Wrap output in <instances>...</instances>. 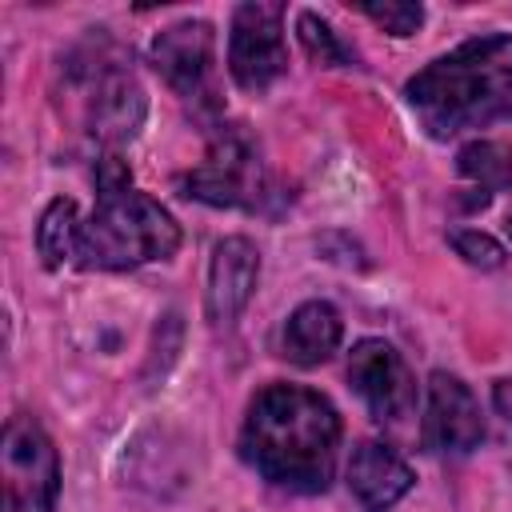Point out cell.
<instances>
[{
	"instance_id": "cell-1",
	"label": "cell",
	"mask_w": 512,
	"mask_h": 512,
	"mask_svg": "<svg viewBox=\"0 0 512 512\" xmlns=\"http://www.w3.org/2000/svg\"><path fill=\"white\" fill-rule=\"evenodd\" d=\"M340 412L304 384H264L244 416V460L288 492H324L336 472Z\"/></svg>"
},
{
	"instance_id": "cell-2",
	"label": "cell",
	"mask_w": 512,
	"mask_h": 512,
	"mask_svg": "<svg viewBox=\"0 0 512 512\" xmlns=\"http://www.w3.org/2000/svg\"><path fill=\"white\" fill-rule=\"evenodd\" d=\"M408 108L436 140L512 120V32L464 40L404 84Z\"/></svg>"
},
{
	"instance_id": "cell-3",
	"label": "cell",
	"mask_w": 512,
	"mask_h": 512,
	"mask_svg": "<svg viewBox=\"0 0 512 512\" xmlns=\"http://www.w3.org/2000/svg\"><path fill=\"white\" fill-rule=\"evenodd\" d=\"M180 248V224L160 200L132 188V172L116 152L96 160V208L80 224V268L124 272L168 260Z\"/></svg>"
},
{
	"instance_id": "cell-4",
	"label": "cell",
	"mask_w": 512,
	"mask_h": 512,
	"mask_svg": "<svg viewBox=\"0 0 512 512\" xmlns=\"http://www.w3.org/2000/svg\"><path fill=\"white\" fill-rule=\"evenodd\" d=\"M180 188H184V196H192L200 204L244 208V212H272V200H280L256 148L232 128H220L212 136L204 164H196L180 180Z\"/></svg>"
},
{
	"instance_id": "cell-5",
	"label": "cell",
	"mask_w": 512,
	"mask_h": 512,
	"mask_svg": "<svg viewBox=\"0 0 512 512\" xmlns=\"http://www.w3.org/2000/svg\"><path fill=\"white\" fill-rule=\"evenodd\" d=\"M0 512H52L60 492V456L48 432L28 416L16 412L0 436Z\"/></svg>"
},
{
	"instance_id": "cell-6",
	"label": "cell",
	"mask_w": 512,
	"mask_h": 512,
	"mask_svg": "<svg viewBox=\"0 0 512 512\" xmlns=\"http://www.w3.org/2000/svg\"><path fill=\"white\" fill-rule=\"evenodd\" d=\"M152 68L160 72V80L184 100L192 104L200 116L220 112L216 100V36L208 20H176L164 32H156L152 48H148Z\"/></svg>"
},
{
	"instance_id": "cell-7",
	"label": "cell",
	"mask_w": 512,
	"mask_h": 512,
	"mask_svg": "<svg viewBox=\"0 0 512 512\" xmlns=\"http://www.w3.org/2000/svg\"><path fill=\"white\" fill-rule=\"evenodd\" d=\"M228 72L244 92H268L288 72L284 8L248 0L232 12L228 28Z\"/></svg>"
},
{
	"instance_id": "cell-8",
	"label": "cell",
	"mask_w": 512,
	"mask_h": 512,
	"mask_svg": "<svg viewBox=\"0 0 512 512\" xmlns=\"http://www.w3.org/2000/svg\"><path fill=\"white\" fill-rule=\"evenodd\" d=\"M80 80H84V124L104 144V152H116L144 124L148 112L144 88L120 64H88Z\"/></svg>"
},
{
	"instance_id": "cell-9",
	"label": "cell",
	"mask_w": 512,
	"mask_h": 512,
	"mask_svg": "<svg viewBox=\"0 0 512 512\" xmlns=\"http://www.w3.org/2000/svg\"><path fill=\"white\" fill-rule=\"evenodd\" d=\"M348 384L380 424H400L416 408V376L408 372L404 356L380 336H368L352 348Z\"/></svg>"
},
{
	"instance_id": "cell-10",
	"label": "cell",
	"mask_w": 512,
	"mask_h": 512,
	"mask_svg": "<svg viewBox=\"0 0 512 512\" xmlns=\"http://www.w3.org/2000/svg\"><path fill=\"white\" fill-rule=\"evenodd\" d=\"M424 448L436 456H464L484 440V412L472 388L452 372H432L420 424Z\"/></svg>"
},
{
	"instance_id": "cell-11",
	"label": "cell",
	"mask_w": 512,
	"mask_h": 512,
	"mask_svg": "<svg viewBox=\"0 0 512 512\" xmlns=\"http://www.w3.org/2000/svg\"><path fill=\"white\" fill-rule=\"evenodd\" d=\"M256 280H260V252L248 236H224L216 248H212V264H208V292H204V304H208V320L212 324H232L252 292H256Z\"/></svg>"
},
{
	"instance_id": "cell-12",
	"label": "cell",
	"mask_w": 512,
	"mask_h": 512,
	"mask_svg": "<svg viewBox=\"0 0 512 512\" xmlns=\"http://www.w3.org/2000/svg\"><path fill=\"white\" fill-rule=\"evenodd\" d=\"M412 488V468L404 456L380 440H364L348 460V492L364 512L392 508Z\"/></svg>"
},
{
	"instance_id": "cell-13",
	"label": "cell",
	"mask_w": 512,
	"mask_h": 512,
	"mask_svg": "<svg viewBox=\"0 0 512 512\" xmlns=\"http://www.w3.org/2000/svg\"><path fill=\"white\" fill-rule=\"evenodd\" d=\"M340 336H344L340 312L328 300H308L288 316L280 332V352L296 368H316L340 348Z\"/></svg>"
},
{
	"instance_id": "cell-14",
	"label": "cell",
	"mask_w": 512,
	"mask_h": 512,
	"mask_svg": "<svg viewBox=\"0 0 512 512\" xmlns=\"http://www.w3.org/2000/svg\"><path fill=\"white\" fill-rule=\"evenodd\" d=\"M456 168L464 180H472V188L480 192V200L488 204L496 192L512 188V148L500 140H472L456 152Z\"/></svg>"
},
{
	"instance_id": "cell-15",
	"label": "cell",
	"mask_w": 512,
	"mask_h": 512,
	"mask_svg": "<svg viewBox=\"0 0 512 512\" xmlns=\"http://www.w3.org/2000/svg\"><path fill=\"white\" fill-rule=\"evenodd\" d=\"M36 252L44 260V268H64L76 252H80V220H76V204L68 196H56L40 224H36Z\"/></svg>"
},
{
	"instance_id": "cell-16",
	"label": "cell",
	"mask_w": 512,
	"mask_h": 512,
	"mask_svg": "<svg viewBox=\"0 0 512 512\" xmlns=\"http://www.w3.org/2000/svg\"><path fill=\"white\" fill-rule=\"evenodd\" d=\"M296 36H300L304 52L312 56V64H320V68H344V64H352L348 44L316 12H300L296 16Z\"/></svg>"
},
{
	"instance_id": "cell-17",
	"label": "cell",
	"mask_w": 512,
	"mask_h": 512,
	"mask_svg": "<svg viewBox=\"0 0 512 512\" xmlns=\"http://www.w3.org/2000/svg\"><path fill=\"white\" fill-rule=\"evenodd\" d=\"M376 28H384L388 36H412L424 24V8L420 4H404V0H388V4H356Z\"/></svg>"
},
{
	"instance_id": "cell-18",
	"label": "cell",
	"mask_w": 512,
	"mask_h": 512,
	"mask_svg": "<svg viewBox=\"0 0 512 512\" xmlns=\"http://www.w3.org/2000/svg\"><path fill=\"white\" fill-rule=\"evenodd\" d=\"M452 248L456 256H464L472 268H500L504 264V248L488 236V232H476V228H456L452 236Z\"/></svg>"
},
{
	"instance_id": "cell-19",
	"label": "cell",
	"mask_w": 512,
	"mask_h": 512,
	"mask_svg": "<svg viewBox=\"0 0 512 512\" xmlns=\"http://www.w3.org/2000/svg\"><path fill=\"white\" fill-rule=\"evenodd\" d=\"M492 404H496V412L512 424V380H496V388H492Z\"/></svg>"
},
{
	"instance_id": "cell-20",
	"label": "cell",
	"mask_w": 512,
	"mask_h": 512,
	"mask_svg": "<svg viewBox=\"0 0 512 512\" xmlns=\"http://www.w3.org/2000/svg\"><path fill=\"white\" fill-rule=\"evenodd\" d=\"M504 228H508V236H512V212H508V216H504Z\"/></svg>"
}]
</instances>
